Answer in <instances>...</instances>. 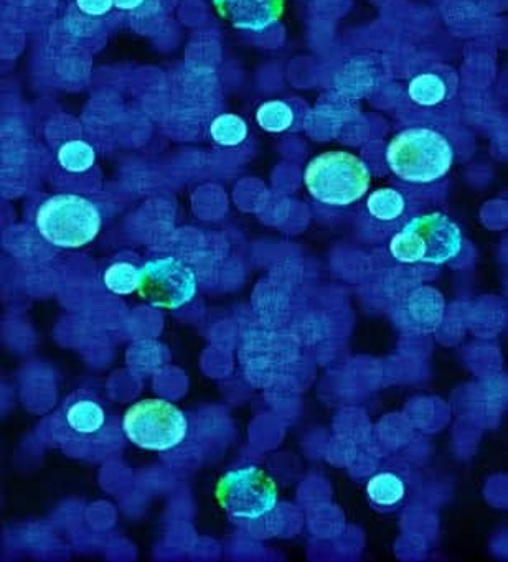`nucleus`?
<instances>
[{"label": "nucleus", "mask_w": 508, "mask_h": 562, "mask_svg": "<svg viewBox=\"0 0 508 562\" xmlns=\"http://www.w3.org/2000/svg\"><path fill=\"white\" fill-rule=\"evenodd\" d=\"M454 147L441 132L413 127L391 139L386 164L406 183L426 185L446 177L454 164Z\"/></svg>", "instance_id": "1"}, {"label": "nucleus", "mask_w": 508, "mask_h": 562, "mask_svg": "<svg viewBox=\"0 0 508 562\" xmlns=\"http://www.w3.org/2000/svg\"><path fill=\"white\" fill-rule=\"evenodd\" d=\"M461 249V228L439 211L408 221L390 244L391 254L396 261L433 266L456 259Z\"/></svg>", "instance_id": "2"}, {"label": "nucleus", "mask_w": 508, "mask_h": 562, "mask_svg": "<svg viewBox=\"0 0 508 562\" xmlns=\"http://www.w3.org/2000/svg\"><path fill=\"white\" fill-rule=\"evenodd\" d=\"M372 182L367 165L345 150H329L307 164L304 183L317 202L349 207L365 197Z\"/></svg>", "instance_id": "3"}, {"label": "nucleus", "mask_w": 508, "mask_h": 562, "mask_svg": "<svg viewBox=\"0 0 508 562\" xmlns=\"http://www.w3.org/2000/svg\"><path fill=\"white\" fill-rule=\"evenodd\" d=\"M47 243L63 249L83 248L101 231V213L95 203L78 195H55L40 205L35 218Z\"/></svg>", "instance_id": "4"}, {"label": "nucleus", "mask_w": 508, "mask_h": 562, "mask_svg": "<svg viewBox=\"0 0 508 562\" xmlns=\"http://www.w3.org/2000/svg\"><path fill=\"white\" fill-rule=\"evenodd\" d=\"M123 429L132 444L152 452H167L184 442L189 421L177 406L159 398L132 404L123 417Z\"/></svg>", "instance_id": "5"}, {"label": "nucleus", "mask_w": 508, "mask_h": 562, "mask_svg": "<svg viewBox=\"0 0 508 562\" xmlns=\"http://www.w3.org/2000/svg\"><path fill=\"white\" fill-rule=\"evenodd\" d=\"M215 497L233 520L256 521L278 505V485L264 470L248 465L223 475Z\"/></svg>", "instance_id": "6"}, {"label": "nucleus", "mask_w": 508, "mask_h": 562, "mask_svg": "<svg viewBox=\"0 0 508 562\" xmlns=\"http://www.w3.org/2000/svg\"><path fill=\"white\" fill-rule=\"evenodd\" d=\"M139 294L152 307L177 310L197 294V277L192 267L172 256L154 259L141 267Z\"/></svg>", "instance_id": "7"}, {"label": "nucleus", "mask_w": 508, "mask_h": 562, "mask_svg": "<svg viewBox=\"0 0 508 562\" xmlns=\"http://www.w3.org/2000/svg\"><path fill=\"white\" fill-rule=\"evenodd\" d=\"M218 14L235 29L263 32L284 14V0H213Z\"/></svg>", "instance_id": "8"}, {"label": "nucleus", "mask_w": 508, "mask_h": 562, "mask_svg": "<svg viewBox=\"0 0 508 562\" xmlns=\"http://www.w3.org/2000/svg\"><path fill=\"white\" fill-rule=\"evenodd\" d=\"M63 426L76 439L98 436L106 426V411L93 394L76 391L66 399L62 413Z\"/></svg>", "instance_id": "9"}, {"label": "nucleus", "mask_w": 508, "mask_h": 562, "mask_svg": "<svg viewBox=\"0 0 508 562\" xmlns=\"http://www.w3.org/2000/svg\"><path fill=\"white\" fill-rule=\"evenodd\" d=\"M449 96V83L438 73H421L414 76L408 85V98L421 108H436L439 104L446 103Z\"/></svg>", "instance_id": "10"}, {"label": "nucleus", "mask_w": 508, "mask_h": 562, "mask_svg": "<svg viewBox=\"0 0 508 562\" xmlns=\"http://www.w3.org/2000/svg\"><path fill=\"white\" fill-rule=\"evenodd\" d=\"M367 493L373 505L393 508L403 502V498H405V482L396 474L381 472L368 482Z\"/></svg>", "instance_id": "11"}, {"label": "nucleus", "mask_w": 508, "mask_h": 562, "mask_svg": "<svg viewBox=\"0 0 508 562\" xmlns=\"http://www.w3.org/2000/svg\"><path fill=\"white\" fill-rule=\"evenodd\" d=\"M367 210L378 221H395L403 216L406 200L395 188H380L368 197Z\"/></svg>", "instance_id": "12"}, {"label": "nucleus", "mask_w": 508, "mask_h": 562, "mask_svg": "<svg viewBox=\"0 0 508 562\" xmlns=\"http://www.w3.org/2000/svg\"><path fill=\"white\" fill-rule=\"evenodd\" d=\"M103 281L104 286L116 296H129L139 291L141 269L131 263H114L104 272Z\"/></svg>", "instance_id": "13"}, {"label": "nucleus", "mask_w": 508, "mask_h": 562, "mask_svg": "<svg viewBox=\"0 0 508 562\" xmlns=\"http://www.w3.org/2000/svg\"><path fill=\"white\" fill-rule=\"evenodd\" d=\"M210 136L220 146H240L248 137V124L236 114H222L212 122Z\"/></svg>", "instance_id": "14"}, {"label": "nucleus", "mask_w": 508, "mask_h": 562, "mask_svg": "<svg viewBox=\"0 0 508 562\" xmlns=\"http://www.w3.org/2000/svg\"><path fill=\"white\" fill-rule=\"evenodd\" d=\"M256 121H258L259 126L263 127L264 131L278 134V132L291 129L292 124H294V111L284 101H268V103L259 106Z\"/></svg>", "instance_id": "15"}, {"label": "nucleus", "mask_w": 508, "mask_h": 562, "mask_svg": "<svg viewBox=\"0 0 508 562\" xmlns=\"http://www.w3.org/2000/svg\"><path fill=\"white\" fill-rule=\"evenodd\" d=\"M58 162L71 174H83L95 164V150L83 141H71L58 150Z\"/></svg>", "instance_id": "16"}, {"label": "nucleus", "mask_w": 508, "mask_h": 562, "mask_svg": "<svg viewBox=\"0 0 508 562\" xmlns=\"http://www.w3.org/2000/svg\"><path fill=\"white\" fill-rule=\"evenodd\" d=\"M76 5L80 7L81 12L88 15H104L113 9L114 0H76Z\"/></svg>", "instance_id": "17"}, {"label": "nucleus", "mask_w": 508, "mask_h": 562, "mask_svg": "<svg viewBox=\"0 0 508 562\" xmlns=\"http://www.w3.org/2000/svg\"><path fill=\"white\" fill-rule=\"evenodd\" d=\"M146 0H114V5L121 10H134L141 7Z\"/></svg>", "instance_id": "18"}]
</instances>
